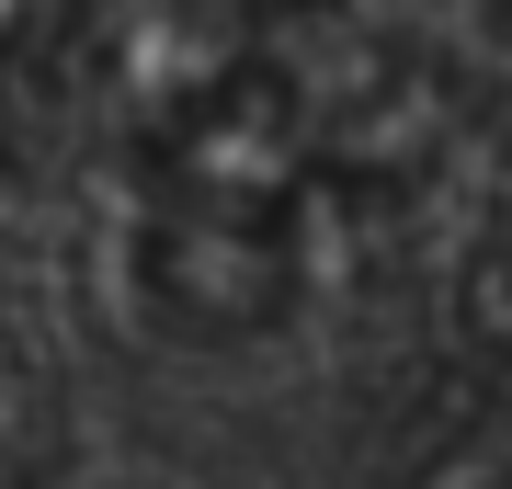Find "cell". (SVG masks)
I'll use <instances>...</instances> for the list:
<instances>
[{
	"label": "cell",
	"instance_id": "cell-1",
	"mask_svg": "<svg viewBox=\"0 0 512 489\" xmlns=\"http://www.w3.org/2000/svg\"><path fill=\"white\" fill-rule=\"evenodd\" d=\"M308 148H296L274 80L228 57L160 114L137 171L126 273L137 308L183 342H251L296 308V205H308Z\"/></svg>",
	"mask_w": 512,
	"mask_h": 489
},
{
	"label": "cell",
	"instance_id": "cell-2",
	"mask_svg": "<svg viewBox=\"0 0 512 489\" xmlns=\"http://www.w3.org/2000/svg\"><path fill=\"white\" fill-rule=\"evenodd\" d=\"M251 69L274 80L308 171L342 194H421L467 148L444 23H421L410 0H274Z\"/></svg>",
	"mask_w": 512,
	"mask_h": 489
},
{
	"label": "cell",
	"instance_id": "cell-3",
	"mask_svg": "<svg viewBox=\"0 0 512 489\" xmlns=\"http://www.w3.org/2000/svg\"><path fill=\"white\" fill-rule=\"evenodd\" d=\"M444 69H456V126L467 148L512 160V0H467L444 23Z\"/></svg>",
	"mask_w": 512,
	"mask_h": 489
},
{
	"label": "cell",
	"instance_id": "cell-4",
	"mask_svg": "<svg viewBox=\"0 0 512 489\" xmlns=\"http://www.w3.org/2000/svg\"><path fill=\"white\" fill-rule=\"evenodd\" d=\"M501 489H512V478H501Z\"/></svg>",
	"mask_w": 512,
	"mask_h": 489
}]
</instances>
